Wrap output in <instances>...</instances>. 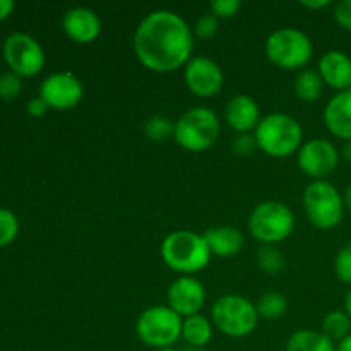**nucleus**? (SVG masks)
Returning <instances> with one entry per match:
<instances>
[{
    "label": "nucleus",
    "instance_id": "6",
    "mask_svg": "<svg viewBox=\"0 0 351 351\" xmlns=\"http://www.w3.org/2000/svg\"><path fill=\"white\" fill-rule=\"evenodd\" d=\"M266 55L271 64L287 71L304 69L314 55L311 36L297 27H278L267 36Z\"/></svg>",
    "mask_w": 351,
    "mask_h": 351
},
{
    "label": "nucleus",
    "instance_id": "16",
    "mask_svg": "<svg viewBox=\"0 0 351 351\" xmlns=\"http://www.w3.org/2000/svg\"><path fill=\"white\" fill-rule=\"evenodd\" d=\"M261 108L249 95H235L225 106V120L237 134L252 132L261 122Z\"/></svg>",
    "mask_w": 351,
    "mask_h": 351
},
{
    "label": "nucleus",
    "instance_id": "15",
    "mask_svg": "<svg viewBox=\"0 0 351 351\" xmlns=\"http://www.w3.org/2000/svg\"><path fill=\"white\" fill-rule=\"evenodd\" d=\"M62 27L72 41L79 45H88L101 33V21L93 9L72 7L62 17Z\"/></svg>",
    "mask_w": 351,
    "mask_h": 351
},
{
    "label": "nucleus",
    "instance_id": "12",
    "mask_svg": "<svg viewBox=\"0 0 351 351\" xmlns=\"http://www.w3.org/2000/svg\"><path fill=\"white\" fill-rule=\"evenodd\" d=\"M47 105L53 110H72L81 103L84 86L81 79L72 72H53L40 84V95Z\"/></svg>",
    "mask_w": 351,
    "mask_h": 351
},
{
    "label": "nucleus",
    "instance_id": "10",
    "mask_svg": "<svg viewBox=\"0 0 351 351\" xmlns=\"http://www.w3.org/2000/svg\"><path fill=\"white\" fill-rule=\"evenodd\" d=\"M3 58L10 72L19 77H33L45 67V51L33 36L26 33H12L3 41Z\"/></svg>",
    "mask_w": 351,
    "mask_h": 351
},
{
    "label": "nucleus",
    "instance_id": "7",
    "mask_svg": "<svg viewBox=\"0 0 351 351\" xmlns=\"http://www.w3.org/2000/svg\"><path fill=\"white\" fill-rule=\"evenodd\" d=\"M295 215L285 202L264 201L249 216V232L261 245H276L293 233Z\"/></svg>",
    "mask_w": 351,
    "mask_h": 351
},
{
    "label": "nucleus",
    "instance_id": "30",
    "mask_svg": "<svg viewBox=\"0 0 351 351\" xmlns=\"http://www.w3.org/2000/svg\"><path fill=\"white\" fill-rule=\"evenodd\" d=\"M192 31H194L195 36L201 38V40H211V38H215L216 33H218V19H216L211 12L202 14V16L197 17Z\"/></svg>",
    "mask_w": 351,
    "mask_h": 351
},
{
    "label": "nucleus",
    "instance_id": "21",
    "mask_svg": "<svg viewBox=\"0 0 351 351\" xmlns=\"http://www.w3.org/2000/svg\"><path fill=\"white\" fill-rule=\"evenodd\" d=\"M285 351H336V345L314 329H298L288 338Z\"/></svg>",
    "mask_w": 351,
    "mask_h": 351
},
{
    "label": "nucleus",
    "instance_id": "5",
    "mask_svg": "<svg viewBox=\"0 0 351 351\" xmlns=\"http://www.w3.org/2000/svg\"><path fill=\"white\" fill-rule=\"evenodd\" d=\"M259 319L256 304L242 295H223L211 307L213 326L228 338H245L252 335Z\"/></svg>",
    "mask_w": 351,
    "mask_h": 351
},
{
    "label": "nucleus",
    "instance_id": "22",
    "mask_svg": "<svg viewBox=\"0 0 351 351\" xmlns=\"http://www.w3.org/2000/svg\"><path fill=\"white\" fill-rule=\"evenodd\" d=\"M324 81H322L321 74L315 69H302L295 77V95L302 99V101H317L324 93Z\"/></svg>",
    "mask_w": 351,
    "mask_h": 351
},
{
    "label": "nucleus",
    "instance_id": "34",
    "mask_svg": "<svg viewBox=\"0 0 351 351\" xmlns=\"http://www.w3.org/2000/svg\"><path fill=\"white\" fill-rule=\"evenodd\" d=\"M27 113H29L31 117H43L45 113L50 110V106L47 105V101H45L41 96H34V98H31L29 101H27Z\"/></svg>",
    "mask_w": 351,
    "mask_h": 351
},
{
    "label": "nucleus",
    "instance_id": "31",
    "mask_svg": "<svg viewBox=\"0 0 351 351\" xmlns=\"http://www.w3.org/2000/svg\"><path fill=\"white\" fill-rule=\"evenodd\" d=\"M257 147V141L256 136L252 132H243V134H237L232 141V151L237 154V156H252L256 153Z\"/></svg>",
    "mask_w": 351,
    "mask_h": 351
},
{
    "label": "nucleus",
    "instance_id": "37",
    "mask_svg": "<svg viewBox=\"0 0 351 351\" xmlns=\"http://www.w3.org/2000/svg\"><path fill=\"white\" fill-rule=\"evenodd\" d=\"M339 156H341L343 160L346 161V163L351 165V141H346V143L343 144L341 153H339Z\"/></svg>",
    "mask_w": 351,
    "mask_h": 351
},
{
    "label": "nucleus",
    "instance_id": "19",
    "mask_svg": "<svg viewBox=\"0 0 351 351\" xmlns=\"http://www.w3.org/2000/svg\"><path fill=\"white\" fill-rule=\"evenodd\" d=\"M202 235L213 256L233 257L243 247V233L235 226H213Z\"/></svg>",
    "mask_w": 351,
    "mask_h": 351
},
{
    "label": "nucleus",
    "instance_id": "23",
    "mask_svg": "<svg viewBox=\"0 0 351 351\" xmlns=\"http://www.w3.org/2000/svg\"><path fill=\"white\" fill-rule=\"evenodd\" d=\"M321 332L332 343H339L351 335V319L345 311H331L322 319Z\"/></svg>",
    "mask_w": 351,
    "mask_h": 351
},
{
    "label": "nucleus",
    "instance_id": "38",
    "mask_svg": "<svg viewBox=\"0 0 351 351\" xmlns=\"http://www.w3.org/2000/svg\"><path fill=\"white\" fill-rule=\"evenodd\" d=\"M336 351H351V335L336 345Z\"/></svg>",
    "mask_w": 351,
    "mask_h": 351
},
{
    "label": "nucleus",
    "instance_id": "25",
    "mask_svg": "<svg viewBox=\"0 0 351 351\" xmlns=\"http://www.w3.org/2000/svg\"><path fill=\"white\" fill-rule=\"evenodd\" d=\"M257 266L263 273L276 276L287 266V257L276 245H261L257 250Z\"/></svg>",
    "mask_w": 351,
    "mask_h": 351
},
{
    "label": "nucleus",
    "instance_id": "18",
    "mask_svg": "<svg viewBox=\"0 0 351 351\" xmlns=\"http://www.w3.org/2000/svg\"><path fill=\"white\" fill-rule=\"evenodd\" d=\"M324 125L335 137L351 141V89L336 93L324 108Z\"/></svg>",
    "mask_w": 351,
    "mask_h": 351
},
{
    "label": "nucleus",
    "instance_id": "29",
    "mask_svg": "<svg viewBox=\"0 0 351 351\" xmlns=\"http://www.w3.org/2000/svg\"><path fill=\"white\" fill-rule=\"evenodd\" d=\"M21 89H23V82H21V77L14 72H3L0 75V98L7 99H16L19 96Z\"/></svg>",
    "mask_w": 351,
    "mask_h": 351
},
{
    "label": "nucleus",
    "instance_id": "39",
    "mask_svg": "<svg viewBox=\"0 0 351 351\" xmlns=\"http://www.w3.org/2000/svg\"><path fill=\"white\" fill-rule=\"evenodd\" d=\"M343 202H345V209H348L351 213V184L346 187V191L343 192Z\"/></svg>",
    "mask_w": 351,
    "mask_h": 351
},
{
    "label": "nucleus",
    "instance_id": "26",
    "mask_svg": "<svg viewBox=\"0 0 351 351\" xmlns=\"http://www.w3.org/2000/svg\"><path fill=\"white\" fill-rule=\"evenodd\" d=\"M144 134L149 141L163 143L175 134V122L167 115H151L144 122Z\"/></svg>",
    "mask_w": 351,
    "mask_h": 351
},
{
    "label": "nucleus",
    "instance_id": "8",
    "mask_svg": "<svg viewBox=\"0 0 351 351\" xmlns=\"http://www.w3.org/2000/svg\"><path fill=\"white\" fill-rule=\"evenodd\" d=\"M304 209L308 221L319 230L336 228L346 211L341 192L328 180H312L305 187Z\"/></svg>",
    "mask_w": 351,
    "mask_h": 351
},
{
    "label": "nucleus",
    "instance_id": "20",
    "mask_svg": "<svg viewBox=\"0 0 351 351\" xmlns=\"http://www.w3.org/2000/svg\"><path fill=\"white\" fill-rule=\"evenodd\" d=\"M213 322L202 314L185 317L182 322V339L187 343L189 348L204 350L213 339Z\"/></svg>",
    "mask_w": 351,
    "mask_h": 351
},
{
    "label": "nucleus",
    "instance_id": "27",
    "mask_svg": "<svg viewBox=\"0 0 351 351\" xmlns=\"http://www.w3.org/2000/svg\"><path fill=\"white\" fill-rule=\"evenodd\" d=\"M19 233V219L9 209L0 208V249L16 240Z\"/></svg>",
    "mask_w": 351,
    "mask_h": 351
},
{
    "label": "nucleus",
    "instance_id": "24",
    "mask_svg": "<svg viewBox=\"0 0 351 351\" xmlns=\"http://www.w3.org/2000/svg\"><path fill=\"white\" fill-rule=\"evenodd\" d=\"M256 308L259 317L266 321H278L288 311V300L280 291H266L256 302Z\"/></svg>",
    "mask_w": 351,
    "mask_h": 351
},
{
    "label": "nucleus",
    "instance_id": "3",
    "mask_svg": "<svg viewBox=\"0 0 351 351\" xmlns=\"http://www.w3.org/2000/svg\"><path fill=\"white\" fill-rule=\"evenodd\" d=\"M257 147L271 158H287L298 153L304 144L300 122L288 113L274 112L263 117L254 130Z\"/></svg>",
    "mask_w": 351,
    "mask_h": 351
},
{
    "label": "nucleus",
    "instance_id": "33",
    "mask_svg": "<svg viewBox=\"0 0 351 351\" xmlns=\"http://www.w3.org/2000/svg\"><path fill=\"white\" fill-rule=\"evenodd\" d=\"M335 21L339 27L351 33V0H341L335 5Z\"/></svg>",
    "mask_w": 351,
    "mask_h": 351
},
{
    "label": "nucleus",
    "instance_id": "36",
    "mask_svg": "<svg viewBox=\"0 0 351 351\" xmlns=\"http://www.w3.org/2000/svg\"><path fill=\"white\" fill-rule=\"evenodd\" d=\"M12 10H14L12 0H0V21H3L5 17H9Z\"/></svg>",
    "mask_w": 351,
    "mask_h": 351
},
{
    "label": "nucleus",
    "instance_id": "1",
    "mask_svg": "<svg viewBox=\"0 0 351 351\" xmlns=\"http://www.w3.org/2000/svg\"><path fill=\"white\" fill-rule=\"evenodd\" d=\"M134 51L151 72L170 74L185 67L192 58L194 31L175 10H153L134 31Z\"/></svg>",
    "mask_w": 351,
    "mask_h": 351
},
{
    "label": "nucleus",
    "instance_id": "14",
    "mask_svg": "<svg viewBox=\"0 0 351 351\" xmlns=\"http://www.w3.org/2000/svg\"><path fill=\"white\" fill-rule=\"evenodd\" d=\"M206 298L208 293L204 285L194 276H178L177 280L171 281L167 291L168 307L173 308L184 319L201 314Z\"/></svg>",
    "mask_w": 351,
    "mask_h": 351
},
{
    "label": "nucleus",
    "instance_id": "42",
    "mask_svg": "<svg viewBox=\"0 0 351 351\" xmlns=\"http://www.w3.org/2000/svg\"><path fill=\"white\" fill-rule=\"evenodd\" d=\"M184 351H204L202 348H187V350H184Z\"/></svg>",
    "mask_w": 351,
    "mask_h": 351
},
{
    "label": "nucleus",
    "instance_id": "2",
    "mask_svg": "<svg viewBox=\"0 0 351 351\" xmlns=\"http://www.w3.org/2000/svg\"><path fill=\"white\" fill-rule=\"evenodd\" d=\"M211 250L204 235L192 230L168 233L161 242V259L175 273L192 276L211 263Z\"/></svg>",
    "mask_w": 351,
    "mask_h": 351
},
{
    "label": "nucleus",
    "instance_id": "40",
    "mask_svg": "<svg viewBox=\"0 0 351 351\" xmlns=\"http://www.w3.org/2000/svg\"><path fill=\"white\" fill-rule=\"evenodd\" d=\"M345 312L350 315V319H351V288L345 297Z\"/></svg>",
    "mask_w": 351,
    "mask_h": 351
},
{
    "label": "nucleus",
    "instance_id": "9",
    "mask_svg": "<svg viewBox=\"0 0 351 351\" xmlns=\"http://www.w3.org/2000/svg\"><path fill=\"white\" fill-rule=\"evenodd\" d=\"M182 322L184 317L168 305H153L137 317V338L149 348H170L182 338Z\"/></svg>",
    "mask_w": 351,
    "mask_h": 351
},
{
    "label": "nucleus",
    "instance_id": "32",
    "mask_svg": "<svg viewBox=\"0 0 351 351\" xmlns=\"http://www.w3.org/2000/svg\"><path fill=\"white\" fill-rule=\"evenodd\" d=\"M240 9H242L240 0H213L211 2V14L216 19H230L237 16Z\"/></svg>",
    "mask_w": 351,
    "mask_h": 351
},
{
    "label": "nucleus",
    "instance_id": "35",
    "mask_svg": "<svg viewBox=\"0 0 351 351\" xmlns=\"http://www.w3.org/2000/svg\"><path fill=\"white\" fill-rule=\"evenodd\" d=\"M329 0H302L300 5L305 7V9H311V10H319V9H324V7L329 5Z\"/></svg>",
    "mask_w": 351,
    "mask_h": 351
},
{
    "label": "nucleus",
    "instance_id": "11",
    "mask_svg": "<svg viewBox=\"0 0 351 351\" xmlns=\"http://www.w3.org/2000/svg\"><path fill=\"white\" fill-rule=\"evenodd\" d=\"M339 151L335 144L322 137H314L302 144L297 153L298 168L314 180H324L339 165Z\"/></svg>",
    "mask_w": 351,
    "mask_h": 351
},
{
    "label": "nucleus",
    "instance_id": "13",
    "mask_svg": "<svg viewBox=\"0 0 351 351\" xmlns=\"http://www.w3.org/2000/svg\"><path fill=\"white\" fill-rule=\"evenodd\" d=\"M184 82L197 98H213L221 91L225 75L213 58L192 57L184 67Z\"/></svg>",
    "mask_w": 351,
    "mask_h": 351
},
{
    "label": "nucleus",
    "instance_id": "41",
    "mask_svg": "<svg viewBox=\"0 0 351 351\" xmlns=\"http://www.w3.org/2000/svg\"><path fill=\"white\" fill-rule=\"evenodd\" d=\"M156 351H178L175 346H170V348H161V350H156Z\"/></svg>",
    "mask_w": 351,
    "mask_h": 351
},
{
    "label": "nucleus",
    "instance_id": "28",
    "mask_svg": "<svg viewBox=\"0 0 351 351\" xmlns=\"http://www.w3.org/2000/svg\"><path fill=\"white\" fill-rule=\"evenodd\" d=\"M335 273L341 283L351 285V240L339 249L335 259Z\"/></svg>",
    "mask_w": 351,
    "mask_h": 351
},
{
    "label": "nucleus",
    "instance_id": "17",
    "mask_svg": "<svg viewBox=\"0 0 351 351\" xmlns=\"http://www.w3.org/2000/svg\"><path fill=\"white\" fill-rule=\"evenodd\" d=\"M317 72L326 86L338 93L351 89V57L341 50H329L319 58Z\"/></svg>",
    "mask_w": 351,
    "mask_h": 351
},
{
    "label": "nucleus",
    "instance_id": "4",
    "mask_svg": "<svg viewBox=\"0 0 351 351\" xmlns=\"http://www.w3.org/2000/svg\"><path fill=\"white\" fill-rule=\"evenodd\" d=\"M221 132L218 115L208 106H194L175 122L173 139L182 149L202 153L215 146Z\"/></svg>",
    "mask_w": 351,
    "mask_h": 351
}]
</instances>
